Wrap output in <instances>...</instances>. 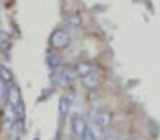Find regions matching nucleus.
I'll return each instance as SVG.
<instances>
[{
	"mask_svg": "<svg viewBox=\"0 0 160 140\" xmlns=\"http://www.w3.org/2000/svg\"><path fill=\"white\" fill-rule=\"evenodd\" d=\"M82 84H84L86 88H89V90H97V88L101 86V77H99L97 73H91V75H88V77H82Z\"/></svg>",
	"mask_w": 160,
	"mask_h": 140,
	"instance_id": "423d86ee",
	"label": "nucleus"
},
{
	"mask_svg": "<svg viewBox=\"0 0 160 140\" xmlns=\"http://www.w3.org/2000/svg\"><path fill=\"white\" fill-rule=\"evenodd\" d=\"M75 67H77V71H78V77H88V75H91V73H95V65L91 64V62H78V64H75Z\"/></svg>",
	"mask_w": 160,
	"mask_h": 140,
	"instance_id": "0eeeda50",
	"label": "nucleus"
},
{
	"mask_svg": "<svg viewBox=\"0 0 160 140\" xmlns=\"http://www.w3.org/2000/svg\"><path fill=\"white\" fill-rule=\"evenodd\" d=\"M80 140H97V135H95V131H93L91 127H88V129L84 131V135H82Z\"/></svg>",
	"mask_w": 160,
	"mask_h": 140,
	"instance_id": "ddd939ff",
	"label": "nucleus"
},
{
	"mask_svg": "<svg viewBox=\"0 0 160 140\" xmlns=\"http://www.w3.org/2000/svg\"><path fill=\"white\" fill-rule=\"evenodd\" d=\"M6 99H8V105H11L13 108H15V106H19V105L22 103L19 86H15V84H9V86H8V93H6Z\"/></svg>",
	"mask_w": 160,
	"mask_h": 140,
	"instance_id": "7ed1b4c3",
	"label": "nucleus"
},
{
	"mask_svg": "<svg viewBox=\"0 0 160 140\" xmlns=\"http://www.w3.org/2000/svg\"><path fill=\"white\" fill-rule=\"evenodd\" d=\"M127 140H140V138H127Z\"/></svg>",
	"mask_w": 160,
	"mask_h": 140,
	"instance_id": "dca6fc26",
	"label": "nucleus"
},
{
	"mask_svg": "<svg viewBox=\"0 0 160 140\" xmlns=\"http://www.w3.org/2000/svg\"><path fill=\"white\" fill-rule=\"evenodd\" d=\"M0 79L9 86V84H13V73H11V69L9 67H6L4 64L0 65Z\"/></svg>",
	"mask_w": 160,
	"mask_h": 140,
	"instance_id": "9d476101",
	"label": "nucleus"
},
{
	"mask_svg": "<svg viewBox=\"0 0 160 140\" xmlns=\"http://www.w3.org/2000/svg\"><path fill=\"white\" fill-rule=\"evenodd\" d=\"M62 54L60 52H56V50H52V52H48L47 54V65H48V69L50 71H56L58 67H62Z\"/></svg>",
	"mask_w": 160,
	"mask_h": 140,
	"instance_id": "39448f33",
	"label": "nucleus"
},
{
	"mask_svg": "<svg viewBox=\"0 0 160 140\" xmlns=\"http://www.w3.org/2000/svg\"><path fill=\"white\" fill-rule=\"evenodd\" d=\"M71 127H73V133H75V137L82 138L84 131L88 129V123H86L84 116H80V114H75V116H73V122H71Z\"/></svg>",
	"mask_w": 160,
	"mask_h": 140,
	"instance_id": "20e7f679",
	"label": "nucleus"
},
{
	"mask_svg": "<svg viewBox=\"0 0 160 140\" xmlns=\"http://www.w3.org/2000/svg\"><path fill=\"white\" fill-rule=\"evenodd\" d=\"M71 43V32L67 28H60V30H54L52 36H50V47L54 50H62L65 47H69Z\"/></svg>",
	"mask_w": 160,
	"mask_h": 140,
	"instance_id": "f257e3e1",
	"label": "nucleus"
},
{
	"mask_svg": "<svg viewBox=\"0 0 160 140\" xmlns=\"http://www.w3.org/2000/svg\"><path fill=\"white\" fill-rule=\"evenodd\" d=\"M8 133H9L11 140H19L21 138V135H22V120H17V122L11 125V129H9Z\"/></svg>",
	"mask_w": 160,
	"mask_h": 140,
	"instance_id": "1a4fd4ad",
	"label": "nucleus"
},
{
	"mask_svg": "<svg viewBox=\"0 0 160 140\" xmlns=\"http://www.w3.org/2000/svg\"><path fill=\"white\" fill-rule=\"evenodd\" d=\"M69 108H71V97L69 95H62L60 97V114L65 116L69 112Z\"/></svg>",
	"mask_w": 160,
	"mask_h": 140,
	"instance_id": "9b49d317",
	"label": "nucleus"
},
{
	"mask_svg": "<svg viewBox=\"0 0 160 140\" xmlns=\"http://www.w3.org/2000/svg\"><path fill=\"white\" fill-rule=\"evenodd\" d=\"M80 26H82V17L78 13H73V15L67 17V21H65V28L67 30H80Z\"/></svg>",
	"mask_w": 160,
	"mask_h": 140,
	"instance_id": "6e6552de",
	"label": "nucleus"
},
{
	"mask_svg": "<svg viewBox=\"0 0 160 140\" xmlns=\"http://www.w3.org/2000/svg\"><path fill=\"white\" fill-rule=\"evenodd\" d=\"M102 140H119V137H118V135H104Z\"/></svg>",
	"mask_w": 160,
	"mask_h": 140,
	"instance_id": "2eb2a0df",
	"label": "nucleus"
},
{
	"mask_svg": "<svg viewBox=\"0 0 160 140\" xmlns=\"http://www.w3.org/2000/svg\"><path fill=\"white\" fill-rule=\"evenodd\" d=\"M110 123H112V114L106 112V110H101V112L95 114V127H93V129L102 131V129L110 127Z\"/></svg>",
	"mask_w": 160,
	"mask_h": 140,
	"instance_id": "f03ea898",
	"label": "nucleus"
},
{
	"mask_svg": "<svg viewBox=\"0 0 160 140\" xmlns=\"http://www.w3.org/2000/svg\"><path fill=\"white\" fill-rule=\"evenodd\" d=\"M6 93H8V84H6V82L0 79V101L6 97Z\"/></svg>",
	"mask_w": 160,
	"mask_h": 140,
	"instance_id": "4468645a",
	"label": "nucleus"
},
{
	"mask_svg": "<svg viewBox=\"0 0 160 140\" xmlns=\"http://www.w3.org/2000/svg\"><path fill=\"white\" fill-rule=\"evenodd\" d=\"M9 47H11V41H9L8 32L0 30V50H2V52H6V50H9Z\"/></svg>",
	"mask_w": 160,
	"mask_h": 140,
	"instance_id": "f8f14e48",
	"label": "nucleus"
}]
</instances>
